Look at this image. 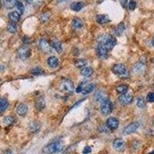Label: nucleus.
Here are the masks:
<instances>
[{
    "label": "nucleus",
    "mask_w": 154,
    "mask_h": 154,
    "mask_svg": "<svg viewBox=\"0 0 154 154\" xmlns=\"http://www.w3.org/2000/svg\"><path fill=\"white\" fill-rule=\"evenodd\" d=\"M116 43V40L113 36L108 34L100 35L98 38V45L105 49L107 52H109L113 49Z\"/></svg>",
    "instance_id": "obj_1"
},
{
    "label": "nucleus",
    "mask_w": 154,
    "mask_h": 154,
    "mask_svg": "<svg viewBox=\"0 0 154 154\" xmlns=\"http://www.w3.org/2000/svg\"><path fill=\"white\" fill-rule=\"evenodd\" d=\"M63 143L60 140H57L45 146L42 149V151L44 153L46 154H55L60 152L63 150Z\"/></svg>",
    "instance_id": "obj_2"
},
{
    "label": "nucleus",
    "mask_w": 154,
    "mask_h": 154,
    "mask_svg": "<svg viewBox=\"0 0 154 154\" xmlns=\"http://www.w3.org/2000/svg\"><path fill=\"white\" fill-rule=\"evenodd\" d=\"M60 90L64 94L71 95L74 91V83L68 79H63L60 84Z\"/></svg>",
    "instance_id": "obj_3"
},
{
    "label": "nucleus",
    "mask_w": 154,
    "mask_h": 154,
    "mask_svg": "<svg viewBox=\"0 0 154 154\" xmlns=\"http://www.w3.org/2000/svg\"><path fill=\"white\" fill-rule=\"evenodd\" d=\"M112 110V104L111 101L109 99L103 100L101 103L100 105V111H101L102 114L107 116L109 114H110Z\"/></svg>",
    "instance_id": "obj_4"
},
{
    "label": "nucleus",
    "mask_w": 154,
    "mask_h": 154,
    "mask_svg": "<svg viewBox=\"0 0 154 154\" xmlns=\"http://www.w3.org/2000/svg\"><path fill=\"white\" fill-rule=\"evenodd\" d=\"M17 56L21 60H27L31 56V49L27 46H21L18 49Z\"/></svg>",
    "instance_id": "obj_5"
},
{
    "label": "nucleus",
    "mask_w": 154,
    "mask_h": 154,
    "mask_svg": "<svg viewBox=\"0 0 154 154\" xmlns=\"http://www.w3.org/2000/svg\"><path fill=\"white\" fill-rule=\"evenodd\" d=\"M38 47L45 53H50L53 51V48L49 44V42L46 41V39H43V38L40 39L38 42Z\"/></svg>",
    "instance_id": "obj_6"
},
{
    "label": "nucleus",
    "mask_w": 154,
    "mask_h": 154,
    "mask_svg": "<svg viewBox=\"0 0 154 154\" xmlns=\"http://www.w3.org/2000/svg\"><path fill=\"white\" fill-rule=\"evenodd\" d=\"M140 127V123L138 122H134V123H130L127 126L124 128L123 133L124 135H130L131 133H135Z\"/></svg>",
    "instance_id": "obj_7"
},
{
    "label": "nucleus",
    "mask_w": 154,
    "mask_h": 154,
    "mask_svg": "<svg viewBox=\"0 0 154 154\" xmlns=\"http://www.w3.org/2000/svg\"><path fill=\"white\" fill-rule=\"evenodd\" d=\"M112 71L114 74L117 75H126V69L123 64H116L112 66Z\"/></svg>",
    "instance_id": "obj_8"
},
{
    "label": "nucleus",
    "mask_w": 154,
    "mask_h": 154,
    "mask_svg": "<svg viewBox=\"0 0 154 154\" xmlns=\"http://www.w3.org/2000/svg\"><path fill=\"white\" fill-rule=\"evenodd\" d=\"M133 101V96L131 94H125L120 95L119 96V102L123 105H129V104L132 103V102Z\"/></svg>",
    "instance_id": "obj_9"
},
{
    "label": "nucleus",
    "mask_w": 154,
    "mask_h": 154,
    "mask_svg": "<svg viewBox=\"0 0 154 154\" xmlns=\"http://www.w3.org/2000/svg\"><path fill=\"white\" fill-rule=\"evenodd\" d=\"M112 147H113L114 149H116L118 152L123 151L125 147L124 141L122 139H116V140H113V142H112Z\"/></svg>",
    "instance_id": "obj_10"
},
{
    "label": "nucleus",
    "mask_w": 154,
    "mask_h": 154,
    "mask_svg": "<svg viewBox=\"0 0 154 154\" xmlns=\"http://www.w3.org/2000/svg\"><path fill=\"white\" fill-rule=\"evenodd\" d=\"M106 126L109 130H116L119 126V120L115 117H109L106 120Z\"/></svg>",
    "instance_id": "obj_11"
},
{
    "label": "nucleus",
    "mask_w": 154,
    "mask_h": 154,
    "mask_svg": "<svg viewBox=\"0 0 154 154\" xmlns=\"http://www.w3.org/2000/svg\"><path fill=\"white\" fill-rule=\"evenodd\" d=\"M146 66L143 63H141V62H139V63H136L134 66H133V72L135 74H141L144 72L145 70Z\"/></svg>",
    "instance_id": "obj_12"
},
{
    "label": "nucleus",
    "mask_w": 154,
    "mask_h": 154,
    "mask_svg": "<svg viewBox=\"0 0 154 154\" xmlns=\"http://www.w3.org/2000/svg\"><path fill=\"white\" fill-rule=\"evenodd\" d=\"M45 106H46V102H45V100H44L43 97H42V96L37 97L35 101V109H38V110L41 111L45 108Z\"/></svg>",
    "instance_id": "obj_13"
},
{
    "label": "nucleus",
    "mask_w": 154,
    "mask_h": 154,
    "mask_svg": "<svg viewBox=\"0 0 154 154\" xmlns=\"http://www.w3.org/2000/svg\"><path fill=\"white\" fill-rule=\"evenodd\" d=\"M16 112H17L18 115L20 116H25L28 112V106L24 103L19 104L17 106Z\"/></svg>",
    "instance_id": "obj_14"
},
{
    "label": "nucleus",
    "mask_w": 154,
    "mask_h": 154,
    "mask_svg": "<svg viewBox=\"0 0 154 154\" xmlns=\"http://www.w3.org/2000/svg\"><path fill=\"white\" fill-rule=\"evenodd\" d=\"M48 65L50 68L52 69H56V67H58L59 66V60L58 58L54 56H52L48 59Z\"/></svg>",
    "instance_id": "obj_15"
},
{
    "label": "nucleus",
    "mask_w": 154,
    "mask_h": 154,
    "mask_svg": "<svg viewBox=\"0 0 154 154\" xmlns=\"http://www.w3.org/2000/svg\"><path fill=\"white\" fill-rule=\"evenodd\" d=\"M20 16L21 15H20V13L18 11H13V12H10L9 14V19L11 21V23H16L20 19Z\"/></svg>",
    "instance_id": "obj_16"
},
{
    "label": "nucleus",
    "mask_w": 154,
    "mask_h": 154,
    "mask_svg": "<svg viewBox=\"0 0 154 154\" xmlns=\"http://www.w3.org/2000/svg\"><path fill=\"white\" fill-rule=\"evenodd\" d=\"M96 21L100 24H106V23H109L110 19L106 15H98L96 16Z\"/></svg>",
    "instance_id": "obj_17"
},
{
    "label": "nucleus",
    "mask_w": 154,
    "mask_h": 154,
    "mask_svg": "<svg viewBox=\"0 0 154 154\" xmlns=\"http://www.w3.org/2000/svg\"><path fill=\"white\" fill-rule=\"evenodd\" d=\"M83 6H84V3L82 2H74L71 4L70 8H71L72 10L75 11V12H79V11H80L83 8Z\"/></svg>",
    "instance_id": "obj_18"
},
{
    "label": "nucleus",
    "mask_w": 154,
    "mask_h": 154,
    "mask_svg": "<svg viewBox=\"0 0 154 154\" xmlns=\"http://www.w3.org/2000/svg\"><path fill=\"white\" fill-rule=\"evenodd\" d=\"M106 99H108L107 98V95L103 91L98 92V93L95 95V100L97 102H100V103H102L103 100H106Z\"/></svg>",
    "instance_id": "obj_19"
},
{
    "label": "nucleus",
    "mask_w": 154,
    "mask_h": 154,
    "mask_svg": "<svg viewBox=\"0 0 154 154\" xmlns=\"http://www.w3.org/2000/svg\"><path fill=\"white\" fill-rule=\"evenodd\" d=\"M8 106H9V102L7 101V100L4 98L0 99V112L2 113L5 112L7 109Z\"/></svg>",
    "instance_id": "obj_20"
},
{
    "label": "nucleus",
    "mask_w": 154,
    "mask_h": 154,
    "mask_svg": "<svg viewBox=\"0 0 154 154\" xmlns=\"http://www.w3.org/2000/svg\"><path fill=\"white\" fill-rule=\"evenodd\" d=\"M53 47L54 48L55 50H56L58 53H61L62 51H63L61 42L58 40V39H54V40L53 41Z\"/></svg>",
    "instance_id": "obj_21"
},
{
    "label": "nucleus",
    "mask_w": 154,
    "mask_h": 154,
    "mask_svg": "<svg viewBox=\"0 0 154 154\" xmlns=\"http://www.w3.org/2000/svg\"><path fill=\"white\" fill-rule=\"evenodd\" d=\"M14 120H15L14 118L12 117V116H5V117L2 119V124H3L5 126H9L14 123Z\"/></svg>",
    "instance_id": "obj_22"
},
{
    "label": "nucleus",
    "mask_w": 154,
    "mask_h": 154,
    "mask_svg": "<svg viewBox=\"0 0 154 154\" xmlns=\"http://www.w3.org/2000/svg\"><path fill=\"white\" fill-rule=\"evenodd\" d=\"M93 73V69L90 68V67H84L81 70V75L82 76L85 77H89L90 75H92V74Z\"/></svg>",
    "instance_id": "obj_23"
},
{
    "label": "nucleus",
    "mask_w": 154,
    "mask_h": 154,
    "mask_svg": "<svg viewBox=\"0 0 154 154\" xmlns=\"http://www.w3.org/2000/svg\"><path fill=\"white\" fill-rule=\"evenodd\" d=\"M74 64L77 68H82V67L86 66V65L87 64V61L84 59H77L74 62Z\"/></svg>",
    "instance_id": "obj_24"
},
{
    "label": "nucleus",
    "mask_w": 154,
    "mask_h": 154,
    "mask_svg": "<svg viewBox=\"0 0 154 154\" xmlns=\"http://www.w3.org/2000/svg\"><path fill=\"white\" fill-rule=\"evenodd\" d=\"M3 5L7 9H12L16 5V0H2Z\"/></svg>",
    "instance_id": "obj_25"
},
{
    "label": "nucleus",
    "mask_w": 154,
    "mask_h": 154,
    "mask_svg": "<svg viewBox=\"0 0 154 154\" xmlns=\"http://www.w3.org/2000/svg\"><path fill=\"white\" fill-rule=\"evenodd\" d=\"M72 27L74 29H81L83 26V23H82V21L79 18H75L72 20Z\"/></svg>",
    "instance_id": "obj_26"
},
{
    "label": "nucleus",
    "mask_w": 154,
    "mask_h": 154,
    "mask_svg": "<svg viewBox=\"0 0 154 154\" xmlns=\"http://www.w3.org/2000/svg\"><path fill=\"white\" fill-rule=\"evenodd\" d=\"M94 88H95V85L93 84V83L87 85V86H86L84 88H83V89H82V93L83 95L89 94V93H90L91 92L93 91Z\"/></svg>",
    "instance_id": "obj_27"
},
{
    "label": "nucleus",
    "mask_w": 154,
    "mask_h": 154,
    "mask_svg": "<svg viewBox=\"0 0 154 154\" xmlns=\"http://www.w3.org/2000/svg\"><path fill=\"white\" fill-rule=\"evenodd\" d=\"M125 24L123 23H120L117 26V27L115 29V34L116 35H120L121 34L123 33V31L125 30Z\"/></svg>",
    "instance_id": "obj_28"
},
{
    "label": "nucleus",
    "mask_w": 154,
    "mask_h": 154,
    "mask_svg": "<svg viewBox=\"0 0 154 154\" xmlns=\"http://www.w3.org/2000/svg\"><path fill=\"white\" fill-rule=\"evenodd\" d=\"M127 90L128 86H126V85H120V86H118L117 87H116V92L120 95L126 93H127Z\"/></svg>",
    "instance_id": "obj_29"
},
{
    "label": "nucleus",
    "mask_w": 154,
    "mask_h": 154,
    "mask_svg": "<svg viewBox=\"0 0 154 154\" xmlns=\"http://www.w3.org/2000/svg\"><path fill=\"white\" fill-rule=\"evenodd\" d=\"M39 128H40V125L38 124L37 122H35V121H33V122H31V123H29V130H31L32 132H36L38 131V130H39Z\"/></svg>",
    "instance_id": "obj_30"
},
{
    "label": "nucleus",
    "mask_w": 154,
    "mask_h": 154,
    "mask_svg": "<svg viewBox=\"0 0 154 154\" xmlns=\"http://www.w3.org/2000/svg\"><path fill=\"white\" fill-rule=\"evenodd\" d=\"M44 72L43 69L40 67H35V68L32 69H31V73L34 75H42Z\"/></svg>",
    "instance_id": "obj_31"
},
{
    "label": "nucleus",
    "mask_w": 154,
    "mask_h": 154,
    "mask_svg": "<svg viewBox=\"0 0 154 154\" xmlns=\"http://www.w3.org/2000/svg\"><path fill=\"white\" fill-rule=\"evenodd\" d=\"M7 30L10 32V33H16V31H17V27H16V23H9L7 26Z\"/></svg>",
    "instance_id": "obj_32"
},
{
    "label": "nucleus",
    "mask_w": 154,
    "mask_h": 154,
    "mask_svg": "<svg viewBox=\"0 0 154 154\" xmlns=\"http://www.w3.org/2000/svg\"><path fill=\"white\" fill-rule=\"evenodd\" d=\"M16 8L18 9V12L20 13V15H23L24 13V10H25V7L24 5L21 2H16Z\"/></svg>",
    "instance_id": "obj_33"
},
{
    "label": "nucleus",
    "mask_w": 154,
    "mask_h": 154,
    "mask_svg": "<svg viewBox=\"0 0 154 154\" xmlns=\"http://www.w3.org/2000/svg\"><path fill=\"white\" fill-rule=\"evenodd\" d=\"M145 100L143 97H140V98L137 99V106L139 108H143L145 106Z\"/></svg>",
    "instance_id": "obj_34"
},
{
    "label": "nucleus",
    "mask_w": 154,
    "mask_h": 154,
    "mask_svg": "<svg viewBox=\"0 0 154 154\" xmlns=\"http://www.w3.org/2000/svg\"><path fill=\"white\" fill-rule=\"evenodd\" d=\"M128 7H129V9L131 11H133L136 7H137V2L135 0H130L129 2V4H128Z\"/></svg>",
    "instance_id": "obj_35"
},
{
    "label": "nucleus",
    "mask_w": 154,
    "mask_h": 154,
    "mask_svg": "<svg viewBox=\"0 0 154 154\" xmlns=\"http://www.w3.org/2000/svg\"><path fill=\"white\" fill-rule=\"evenodd\" d=\"M49 16H49V13H48V12H46V13L42 14L40 16L41 22H42V23H46V22H47L49 19Z\"/></svg>",
    "instance_id": "obj_36"
},
{
    "label": "nucleus",
    "mask_w": 154,
    "mask_h": 154,
    "mask_svg": "<svg viewBox=\"0 0 154 154\" xmlns=\"http://www.w3.org/2000/svg\"><path fill=\"white\" fill-rule=\"evenodd\" d=\"M146 100L149 103H154V92H151L147 94Z\"/></svg>",
    "instance_id": "obj_37"
},
{
    "label": "nucleus",
    "mask_w": 154,
    "mask_h": 154,
    "mask_svg": "<svg viewBox=\"0 0 154 154\" xmlns=\"http://www.w3.org/2000/svg\"><path fill=\"white\" fill-rule=\"evenodd\" d=\"M85 83H83V82H81L80 84L78 86V87L76 88V89H75V93H82V89H83V88L85 87Z\"/></svg>",
    "instance_id": "obj_38"
},
{
    "label": "nucleus",
    "mask_w": 154,
    "mask_h": 154,
    "mask_svg": "<svg viewBox=\"0 0 154 154\" xmlns=\"http://www.w3.org/2000/svg\"><path fill=\"white\" fill-rule=\"evenodd\" d=\"M91 152H92L91 147L89 146L84 147V149H83V150H82V153L83 154H89V153H90Z\"/></svg>",
    "instance_id": "obj_39"
},
{
    "label": "nucleus",
    "mask_w": 154,
    "mask_h": 154,
    "mask_svg": "<svg viewBox=\"0 0 154 154\" xmlns=\"http://www.w3.org/2000/svg\"><path fill=\"white\" fill-rule=\"evenodd\" d=\"M107 130H108V128H107V126H101L100 128H99V130H100V133H106Z\"/></svg>",
    "instance_id": "obj_40"
},
{
    "label": "nucleus",
    "mask_w": 154,
    "mask_h": 154,
    "mask_svg": "<svg viewBox=\"0 0 154 154\" xmlns=\"http://www.w3.org/2000/svg\"><path fill=\"white\" fill-rule=\"evenodd\" d=\"M127 1L128 0H120L121 5H122L123 8L126 7V5H127Z\"/></svg>",
    "instance_id": "obj_41"
},
{
    "label": "nucleus",
    "mask_w": 154,
    "mask_h": 154,
    "mask_svg": "<svg viewBox=\"0 0 154 154\" xmlns=\"http://www.w3.org/2000/svg\"><path fill=\"white\" fill-rule=\"evenodd\" d=\"M152 45L154 46V36H153V38H152Z\"/></svg>",
    "instance_id": "obj_42"
},
{
    "label": "nucleus",
    "mask_w": 154,
    "mask_h": 154,
    "mask_svg": "<svg viewBox=\"0 0 154 154\" xmlns=\"http://www.w3.org/2000/svg\"><path fill=\"white\" fill-rule=\"evenodd\" d=\"M25 1H26V2H31L32 0H25Z\"/></svg>",
    "instance_id": "obj_43"
},
{
    "label": "nucleus",
    "mask_w": 154,
    "mask_h": 154,
    "mask_svg": "<svg viewBox=\"0 0 154 154\" xmlns=\"http://www.w3.org/2000/svg\"><path fill=\"white\" fill-rule=\"evenodd\" d=\"M149 154H154V150L152 151V152H149Z\"/></svg>",
    "instance_id": "obj_44"
},
{
    "label": "nucleus",
    "mask_w": 154,
    "mask_h": 154,
    "mask_svg": "<svg viewBox=\"0 0 154 154\" xmlns=\"http://www.w3.org/2000/svg\"><path fill=\"white\" fill-rule=\"evenodd\" d=\"M0 7H1V0H0Z\"/></svg>",
    "instance_id": "obj_45"
},
{
    "label": "nucleus",
    "mask_w": 154,
    "mask_h": 154,
    "mask_svg": "<svg viewBox=\"0 0 154 154\" xmlns=\"http://www.w3.org/2000/svg\"><path fill=\"white\" fill-rule=\"evenodd\" d=\"M152 63H153V64H154V60H153V61H152Z\"/></svg>",
    "instance_id": "obj_46"
},
{
    "label": "nucleus",
    "mask_w": 154,
    "mask_h": 154,
    "mask_svg": "<svg viewBox=\"0 0 154 154\" xmlns=\"http://www.w3.org/2000/svg\"><path fill=\"white\" fill-rule=\"evenodd\" d=\"M153 125H154V119H153Z\"/></svg>",
    "instance_id": "obj_47"
}]
</instances>
